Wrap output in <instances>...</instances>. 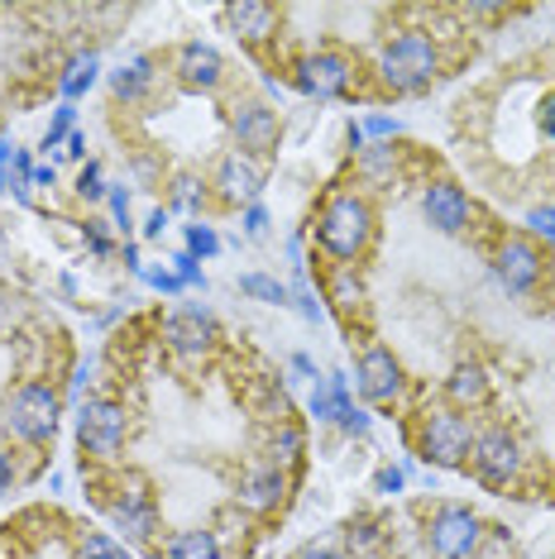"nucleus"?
I'll use <instances>...</instances> for the list:
<instances>
[{"label": "nucleus", "mask_w": 555, "mask_h": 559, "mask_svg": "<svg viewBox=\"0 0 555 559\" xmlns=\"http://www.w3.org/2000/svg\"><path fill=\"white\" fill-rule=\"evenodd\" d=\"M422 454L432 464H460L470 454V426L464 416H450V412H436L426 416V430H422Z\"/></svg>", "instance_id": "obj_5"}, {"label": "nucleus", "mask_w": 555, "mask_h": 559, "mask_svg": "<svg viewBox=\"0 0 555 559\" xmlns=\"http://www.w3.org/2000/svg\"><path fill=\"white\" fill-rule=\"evenodd\" d=\"M479 545V516L470 507H446L432 521V550L436 559H470V550Z\"/></svg>", "instance_id": "obj_6"}, {"label": "nucleus", "mask_w": 555, "mask_h": 559, "mask_svg": "<svg viewBox=\"0 0 555 559\" xmlns=\"http://www.w3.org/2000/svg\"><path fill=\"white\" fill-rule=\"evenodd\" d=\"M187 249H192V259H211L221 249V239L211 225H187Z\"/></svg>", "instance_id": "obj_26"}, {"label": "nucleus", "mask_w": 555, "mask_h": 559, "mask_svg": "<svg viewBox=\"0 0 555 559\" xmlns=\"http://www.w3.org/2000/svg\"><path fill=\"white\" fill-rule=\"evenodd\" d=\"M78 192L82 197H101V192H106V187H101V168H96V163H86V168H82V177H78Z\"/></svg>", "instance_id": "obj_34"}, {"label": "nucleus", "mask_w": 555, "mask_h": 559, "mask_svg": "<svg viewBox=\"0 0 555 559\" xmlns=\"http://www.w3.org/2000/svg\"><path fill=\"white\" fill-rule=\"evenodd\" d=\"M78 436L92 454H116L125 444V412L106 397H92L82 406V421H78Z\"/></svg>", "instance_id": "obj_4"}, {"label": "nucleus", "mask_w": 555, "mask_h": 559, "mask_svg": "<svg viewBox=\"0 0 555 559\" xmlns=\"http://www.w3.org/2000/svg\"><path fill=\"white\" fill-rule=\"evenodd\" d=\"M163 335H168V345L182 354V359H201L211 345V316L201 307H187V311H173L168 325H163Z\"/></svg>", "instance_id": "obj_9"}, {"label": "nucleus", "mask_w": 555, "mask_h": 559, "mask_svg": "<svg viewBox=\"0 0 555 559\" xmlns=\"http://www.w3.org/2000/svg\"><path fill=\"white\" fill-rule=\"evenodd\" d=\"M96 72H101V58L96 53H82V58L68 62V72H62V96H68V106L96 82Z\"/></svg>", "instance_id": "obj_22"}, {"label": "nucleus", "mask_w": 555, "mask_h": 559, "mask_svg": "<svg viewBox=\"0 0 555 559\" xmlns=\"http://www.w3.org/2000/svg\"><path fill=\"white\" fill-rule=\"evenodd\" d=\"M369 230H374V215L359 197H335L331 206L321 211V225H317L321 245L331 249L335 259H355V253L369 245Z\"/></svg>", "instance_id": "obj_2"}, {"label": "nucleus", "mask_w": 555, "mask_h": 559, "mask_svg": "<svg viewBox=\"0 0 555 559\" xmlns=\"http://www.w3.org/2000/svg\"><path fill=\"white\" fill-rule=\"evenodd\" d=\"M402 388V368H398V359L388 349H369L359 359V392L369 402H388L393 392Z\"/></svg>", "instance_id": "obj_12"}, {"label": "nucleus", "mask_w": 555, "mask_h": 559, "mask_svg": "<svg viewBox=\"0 0 555 559\" xmlns=\"http://www.w3.org/2000/svg\"><path fill=\"white\" fill-rule=\"evenodd\" d=\"M484 392H488V383H484V368L479 364H460L456 373H450V397L456 402H484Z\"/></svg>", "instance_id": "obj_23"}, {"label": "nucleus", "mask_w": 555, "mask_h": 559, "mask_svg": "<svg viewBox=\"0 0 555 559\" xmlns=\"http://www.w3.org/2000/svg\"><path fill=\"white\" fill-rule=\"evenodd\" d=\"M340 426H345L350 436H369V412H359V406H355V412H350Z\"/></svg>", "instance_id": "obj_38"}, {"label": "nucleus", "mask_w": 555, "mask_h": 559, "mask_svg": "<svg viewBox=\"0 0 555 559\" xmlns=\"http://www.w3.org/2000/svg\"><path fill=\"white\" fill-rule=\"evenodd\" d=\"M221 72H225V62L221 53L211 44H182V53H178V78L187 86H201V92H211V86L221 82Z\"/></svg>", "instance_id": "obj_13"}, {"label": "nucleus", "mask_w": 555, "mask_h": 559, "mask_svg": "<svg viewBox=\"0 0 555 559\" xmlns=\"http://www.w3.org/2000/svg\"><path fill=\"white\" fill-rule=\"evenodd\" d=\"M527 225H532L536 235H546L551 245H555V206H541V211H532V215H527Z\"/></svg>", "instance_id": "obj_33"}, {"label": "nucleus", "mask_w": 555, "mask_h": 559, "mask_svg": "<svg viewBox=\"0 0 555 559\" xmlns=\"http://www.w3.org/2000/svg\"><path fill=\"white\" fill-rule=\"evenodd\" d=\"M231 24L245 34L249 44H259V39H269V34H273L278 10L273 5H259V0H239V5H231Z\"/></svg>", "instance_id": "obj_18"}, {"label": "nucleus", "mask_w": 555, "mask_h": 559, "mask_svg": "<svg viewBox=\"0 0 555 559\" xmlns=\"http://www.w3.org/2000/svg\"><path fill=\"white\" fill-rule=\"evenodd\" d=\"M72 134V106H58V116L54 124H48V134H44V148H54L58 139H68Z\"/></svg>", "instance_id": "obj_30"}, {"label": "nucleus", "mask_w": 555, "mask_h": 559, "mask_svg": "<svg viewBox=\"0 0 555 559\" xmlns=\"http://www.w3.org/2000/svg\"><path fill=\"white\" fill-rule=\"evenodd\" d=\"M78 555L82 559H130V555H125V545H116L110 536H101V531H86L82 545H78Z\"/></svg>", "instance_id": "obj_25"}, {"label": "nucleus", "mask_w": 555, "mask_h": 559, "mask_svg": "<svg viewBox=\"0 0 555 559\" xmlns=\"http://www.w3.org/2000/svg\"><path fill=\"white\" fill-rule=\"evenodd\" d=\"M239 292H249V297H259V301H278V307L287 301V287L278 283V277H263V273H245L239 277Z\"/></svg>", "instance_id": "obj_24"}, {"label": "nucleus", "mask_w": 555, "mask_h": 559, "mask_svg": "<svg viewBox=\"0 0 555 559\" xmlns=\"http://www.w3.org/2000/svg\"><path fill=\"white\" fill-rule=\"evenodd\" d=\"M221 192H225V201H255L263 192V177H259L255 163L235 154V158L221 163Z\"/></svg>", "instance_id": "obj_17"}, {"label": "nucleus", "mask_w": 555, "mask_h": 559, "mask_svg": "<svg viewBox=\"0 0 555 559\" xmlns=\"http://www.w3.org/2000/svg\"><path fill=\"white\" fill-rule=\"evenodd\" d=\"M378 72H383V82L393 86V92H422V86L436 78V44L426 39V34H402V39L383 48Z\"/></svg>", "instance_id": "obj_1"}, {"label": "nucleus", "mask_w": 555, "mask_h": 559, "mask_svg": "<svg viewBox=\"0 0 555 559\" xmlns=\"http://www.w3.org/2000/svg\"><path fill=\"white\" fill-rule=\"evenodd\" d=\"M110 211H116V221H120V230H125V225H130V197H125L120 187L110 192Z\"/></svg>", "instance_id": "obj_40"}, {"label": "nucleus", "mask_w": 555, "mask_h": 559, "mask_svg": "<svg viewBox=\"0 0 555 559\" xmlns=\"http://www.w3.org/2000/svg\"><path fill=\"white\" fill-rule=\"evenodd\" d=\"M197 197H201L197 177H178V192H173V201H178L182 211H192V206H197Z\"/></svg>", "instance_id": "obj_35"}, {"label": "nucleus", "mask_w": 555, "mask_h": 559, "mask_svg": "<svg viewBox=\"0 0 555 559\" xmlns=\"http://www.w3.org/2000/svg\"><path fill=\"white\" fill-rule=\"evenodd\" d=\"M297 311L307 316V321H321V301L311 297V287L302 283V273H297Z\"/></svg>", "instance_id": "obj_32"}, {"label": "nucleus", "mask_w": 555, "mask_h": 559, "mask_svg": "<svg viewBox=\"0 0 555 559\" xmlns=\"http://www.w3.org/2000/svg\"><path fill=\"white\" fill-rule=\"evenodd\" d=\"M163 230H168V211H154V215H149V225H144V235H163Z\"/></svg>", "instance_id": "obj_41"}, {"label": "nucleus", "mask_w": 555, "mask_h": 559, "mask_svg": "<svg viewBox=\"0 0 555 559\" xmlns=\"http://www.w3.org/2000/svg\"><path fill=\"white\" fill-rule=\"evenodd\" d=\"M297 86L307 96H340L350 86V62L340 53H311L297 62Z\"/></svg>", "instance_id": "obj_8"}, {"label": "nucleus", "mask_w": 555, "mask_h": 559, "mask_svg": "<svg viewBox=\"0 0 555 559\" xmlns=\"http://www.w3.org/2000/svg\"><path fill=\"white\" fill-rule=\"evenodd\" d=\"M426 221H432L436 230H446V235L464 230V221H470V201H464V192L456 182H432L426 187Z\"/></svg>", "instance_id": "obj_11"}, {"label": "nucleus", "mask_w": 555, "mask_h": 559, "mask_svg": "<svg viewBox=\"0 0 555 559\" xmlns=\"http://www.w3.org/2000/svg\"><path fill=\"white\" fill-rule=\"evenodd\" d=\"M283 474H278V468H263V474H255L245 483V492H239V498H245V507L249 512H269V507H278L283 502Z\"/></svg>", "instance_id": "obj_19"}, {"label": "nucleus", "mask_w": 555, "mask_h": 559, "mask_svg": "<svg viewBox=\"0 0 555 559\" xmlns=\"http://www.w3.org/2000/svg\"><path fill=\"white\" fill-rule=\"evenodd\" d=\"M273 450H278V460H297L302 430H297V426H283V430H278V440H273Z\"/></svg>", "instance_id": "obj_29"}, {"label": "nucleus", "mask_w": 555, "mask_h": 559, "mask_svg": "<svg viewBox=\"0 0 555 559\" xmlns=\"http://www.w3.org/2000/svg\"><path fill=\"white\" fill-rule=\"evenodd\" d=\"M5 321H10V301L0 297V325H5Z\"/></svg>", "instance_id": "obj_48"}, {"label": "nucleus", "mask_w": 555, "mask_h": 559, "mask_svg": "<svg viewBox=\"0 0 555 559\" xmlns=\"http://www.w3.org/2000/svg\"><path fill=\"white\" fill-rule=\"evenodd\" d=\"M86 239H92V253H110V239L101 230H86Z\"/></svg>", "instance_id": "obj_43"}, {"label": "nucleus", "mask_w": 555, "mask_h": 559, "mask_svg": "<svg viewBox=\"0 0 555 559\" xmlns=\"http://www.w3.org/2000/svg\"><path fill=\"white\" fill-rule=\"evenodd\" d=\"M116 521L130 540H149L154 536V502L144 488H125V498L116 502Z\"/></svg>", "instance_id": "obj_15"}, {"label": "nucleus", "mask_w": 555, "mask_h": 559, "mask_svg": "<svg viewBox=\"0 0 555 559\" xmlns=\"http://www.w3.org/2000/svg\"><path fill=\"white\" fill-rule=\"evenodd\" d=\"M335 301H340V307H355V301H359V283H355V277H350V273H335Z\"/></svg>", "instance_id": "obj_31"}, {"label": "nucleus", "mask_w": 555, "mask_h": 559, "mask_svg": "<svg viewBox=\"0 0 555 559\" xmlns=\"http://www.w3.org/2000/svg\"><path fill=\"white\" fill-rule=\"evenodd\" d=\"M498 277L508 283V292H527L541 277V253L532 245H522V239L503 245V253H498Z\"/></svg>", "instance_id": "obj_14"}, {"label": "nucleus", "mask_w": 555, "mask_h": 559, "mask_svg": "<svg viewBox=\"0 0 555 559\" xmlns=\"http://www.w3.org/2000/svg\"><path fill=\"white\" fill-rule=\"evenodd\" d=\"M54 182V168H34V187H48Z\"/></svg>", "instance_id": "obj_44"}, {"label": "nucleus", "mask_w": 555, "mask_h": 559, "mask_svg": "<svg viewBox=\"0 0 555 559\" xmlns=\"http://www.w3.org/2000/svg\"><path fill=\"white\" fill-rule=\"evenodd\" d=\"M110 86H116V96L120 100H139L154 86V62L149 58H134V62H125L120 72H110Z\"/></svg>", "instance_id": "obj_20"}, {"label": "nucleus", "mask_w": 555, "mask_h": 559, "mask_svg": "<svg viewBox=\"0 0 555 559\" xmlns=\"http://www.w3.org/2000/svg\"><path fill=\"white\" fill-rule=\"evenodd\" d=\"M378 492H398L402 488V468H378Z\"/></svg>", "instance_id": "obj_39"}, {"label": "nucleus", "mask_w": 555, "mask_h": 559, "mask_svg": "<svg viewBox=\"0 0 555 559\" xmlns=\"http://www.w3.org/2000/svg\"><path fill=\"white\" fill-rule=\"evenodd\" d=\"M245 230H249V235H263V230H269V211H263V206H249V211H245Z\"/></svg>", "instance_id": "obj_37"}, {"label": "nucleus", "mask_w": 555, "mask_h": 559, "mask_svg": "<svg viewBox=\"0 0 555 559\" xmlns=\"http://www.w3.org/2000/svg\"><path fill=\"white\" fill-rule=\"evenodd\" d=\"M546 134H551V139H555V96H551V100H546Z\"/></svg>", "instance_id": "obj_45"}, {"label": "nucleus", "mask_w": 555, "mask_h": 559, "mask_svg": "<svg viewBox=\"0 0 555 559\" xmlns=\"http://www.w3.org/2000/svg\"><path fill=\"white\" fill-rule=\"evenodd\" d=\"M68 154H72V158H82V154H86V139H82L78 130H72V134H68Z\"/></svg>", "instance_id": "obj_42"}, {"label": "nucleus", "mask_w": 555, "mask_h": 559, "mask_svg": "<svg viewBox=\"0 0 555 559\" xmlns=\"http://www.w3.org/2000/svg\"><path fill=\"white\" fill-rule=\"evenodd\" d=\"M139 277H144L149 287H158V292H182V277L173 269H149V263H144V273H139Z\"/></svg>", "instance_id": "obj_27"}, {"label": "nucleus", "mask_w": 555, "mask_h": 559, "mask_svg": "<svg viewBox=\"0 0 555 559\" xmlns=\"http://www.w3.org/2000/svg\"><path fill=\"white\" fill-rule=\"evenodd\" d=\"M364 134H369V139H393V134H398V120L369 116V120H364Z\"/></svg>", "instance_id": "obj_36"}, {"label": "nucleus", "mask_w": 555, "mask_h": 559, "mask_svg": "<svg viewBox=\"0 0 555 559\" xmlns=\"http://www.w3.org/2000/svg\"><path fill=\"white\" fill-rule=\"evenodd\" d=\"M5 488H10V464L0 460V492H5Z\"/></svg>", "instance_id": "obj_47"}, {"label": "nucleus", "mask_w": 555, "mask_h": 559, "mask_svg": "<svg viewBox=\"0 0 555 559\" xmlns=\"http://www.w3.org/2000/svg\"><path fill=\"white\" fill-rule=\"evenodd\" d=\"M5 421H10V430H15L20 440H29V444L48 440V436H54V426H58V392L44 388V383L20 388L15 397H10Z\"/></svg>", "instance_id": "obj_3"}, {"label": "nucleus", "mask_w": 555, "mask_h": 559, "mask_svg": "<svg viewBox=\"0 0 555 559\" xmlns=\"http://www.w3.org/2000/svg\"><path fill=\"white\" fill-rule=\"evenodd\" d=\"M235 139H239V148H249V154H273L278 148V116L269 106H259V100H249V106L235 110Z\"/></svg>", "instance_id": "obj_10"}, {"label": "nucleus", "mask_w": 555, "mask_h": 559, "mask_svg": "<svg viewBox=\"0 0 555 559\" xmlns=\"http://www.w3.org/2000/svg\"><path fill=\"white\" fill-rule=\"evenodd\" d=\"M297 559H340V555L335 550H302Z\"/></svg>", "instance_id": "obj_46"}, {"label": "nucleus", "mask_w": 555, "mask_h": 559, "mask_svg": "<svg viewBox=\"0 0 555 559\" xmlns=\"http://www.w3.org/2000/svg\"><path fill=\"white\" fill-rule=\"evenodd\" d=\"M173 273L182 277V287H206V277H201V269H197L192 253H178V259H173Z\"/></svg>", "instance_id": "obj_28"}, {"label": "nucleus", "mask_w": 555, "mask_h": 559, "mask_svg": "<svg viewBox=\"0 0 555 559\" xmlns=\"http://www.w3.org/2000/svg\"><path fill=\"white\" fill-rule=\"evenodd\" d=\"M168 559H221V545L211 531H178L168 540Z\"/></svg>", "instance_id": "obj_21"}, {"label": "nucleus", "mask_w": 555, "mask_h": 559, "mask_svg": "<svg viewBox=\"0 0 555 559\" xmlns=\"http://www.w3.org/2000/svg\"><path fill=\"white\" fill-rule=\"evenodd\" d=\"M350 412H355V402H350V392H345V378L340 373L317 378V388H311V416H317V421H345Z\"/></svg>", "instance_id": "obj_16"}, {"label": "nucleus", "mask_w": 555, "mask_h": 559, "mask_svg": "<svg viewBox=\"0 0 555 559\" xmlns=\"http://www.w3.org/2000/svg\"><path fill=\"white\" fill-rule=\"evenodd\" d=\"M474 468L484 474V483H508L522 468V454H517V440L508 430H488V436L474 440Z\"/></svg>", "instance_id": "obj_7"}]
</instances>
